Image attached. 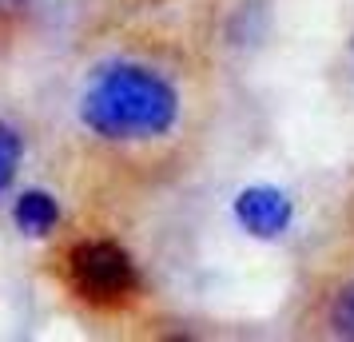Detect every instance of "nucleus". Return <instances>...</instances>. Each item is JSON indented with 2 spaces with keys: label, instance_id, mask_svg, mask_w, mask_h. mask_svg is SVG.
Instances as JSON below:
<instances>
[{
  "label": "nucleus",
  "instance_id": "obj_1",
  "mask_svg": "<svg viewBox=\"0 0 354 342\" xmlns=\"http://www.w3.org/2000/svg\"><path fill=\"white\" fill-rule=\"evenodd\" d=\"M179 120V92L144 64H104L80 96V124L108 144L160 140Z\"/></svg>",
  "mask_w": 354,
  "mask_h": 342
},
{
  "label": "nucleus",
  "instance_id": "obj_2",
  "mask_svg": "<svg viewBox=\"0 0 354 342\" xmlns=\"http://www.w3.org/2000/svg\"><path fill=\"white\" fill-rule=\"evenodd\" d=\"M68 278L72 287L100 307H115L136 294L140 275H136V263L120 243L112 239H84L68 251Z\"/></svg>",
  "mask_w": 354,
  "mask_h": 342
},
{
  "label": "nucleus",
  "instance_id": "obj_3",
  "mask_svg": "<svg viewBox=\"0 0 354 342\" xmlns=\"http://www.w3.org/2000/svg\"><path fill=\"white\" fill-rule=\"evenodd\" d=\"M235 219L259 239H274L290 223V199L279 187H243L235 199Z\"/></svg>",
  "mask_w": 354,
  "mask_h": 342
},
{
  "label": "nucleus",
  "instance_id": "obj_4",
  "mask_svg": "<svg viewBox=\"0 0 354 342\" xmlns=\"http://www.w3.org/2000/svg\"><path fill=\"white\" fill-rule=\"evenodd\" d=\"M12 223H17L20 235L44 239V235H52L56 223H60V203H56V196H48L44 187H28V191H20L17 203H12Z\"/></svg>",
  "mask_w": 354,
  "mask_h": 342
},
{
  "label": "nucleus",
  "instance_id": "obj_5",
  "mask_svg": "<svg viewBox=\"0 0 354 342\" xmlns=\"http://www.w3.org/2000/svg\"><path fill=\"white\" fill-rule=\"evenodd\" d=\"M319 323H322V334H330V339H354V275L335 283L322 294Z\"/></svg>",
  "mask_w": 354,
  "mask_h": 342
},
{
  "label": "nucleus",
  "instance_id": "obj_6",
  "mask_svg": "<svg viewBox=\"0 0 354 342\" xmlns=\"http://www.w3.org/2000/svg\"><path fill=\"white\" fill-rule=\"evenodd\" d=\"M20 155H24V140H20V131L12 128L8 120H0V196L12 187V180H17Z\"/></svg>",
  "mask_w": 354,
  "mask_h": 342
}]
</instances>
